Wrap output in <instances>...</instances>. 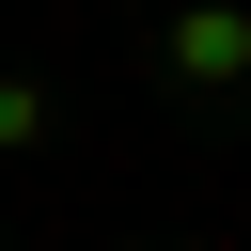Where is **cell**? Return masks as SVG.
<instances>
[{
	"label": "cell",
	"instance_id": "4",
	"mask_svg": "<svg viewBox=\"0 0 251 251\" xmlns=\"http://www.w3.org/2000/svg\"><path fill=\"white\" fill-rule=\"evenodd\" d=\"M0 251H16V235H0Z\"/></svg>",
	"mask_w": 251,
	"mask_h": 251
},
{
	"label": "cell",
	"instance_id": "5",
	"mask_svg": "<svg viewBox=\"0 0 251 251\" xmlns=\"http://www.w3.org/2000/svg\"><path fill=\"white\" fill-rule=\"evenodd\" d=\"M126 251H141V235H126Z\"/></svg>",
	"mask_w": 251,
	"mask_h": 251
},
{
	"label": "cell",
	"instance_id": "3",
	"mask_svg": "<svg viewBox=\"0 0 251 251\" xmlns=\"http://www.w3.org/2000/svg\"><path fill=\"white\" fill-rule=\"evenodd\" d=\"M157 16H173V0H157Z\"/></svg>",
	"mask_w": 251,
	"mask_h": 251
},
{
	"label": "cell",
	"instance_id": "2",
	"mask_svg": "<svg viewBox=\"0 0 251 251\" xmlns=\"http://www.w3.org/2000/svg\"><path fill=\"white\" fill-rule=\"evenodd\" d=\"M47 126H63V94H47V78H0V157H31Z\"/></svg>",
	"mask_w": 251,
	"mask_h": 251
},
{
	"label": "cell",
	"instance_id": "1",
	"mask_svg": "<svg viewBox=\"0 0 251 251\" xmlns=\"http://www.w3.org/2000/svg\"><path fill=\"white\" fill-rule=\"evenodd\" d=\"M157 78L204 94V110L251 94V0H173V16H157Z\"/></svg>",
	"mask_w": 251,
	"mask_h": 251
}]
</instances>
